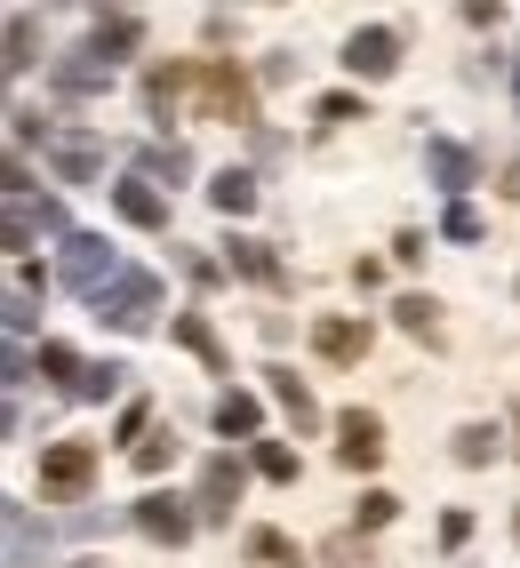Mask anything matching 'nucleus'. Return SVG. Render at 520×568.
I'll return each mask as SVG.
<instances>
[{"label":"nucleus","mask_w":520,"mask_h":568,"mask_svg":"<svg viewBox=\"0 0 520 568\" xmlns=\"http://www.w3.org/2000/svg\"><path fill=\"white\" fill-rule=\"evenodd\" d=\"M129 520H136L153 545H184V537L201 528V513L184 505V497H161V488H153V497H136V513H129Z\"/></svg>","instance_id":"8"},{"label":"nucleus","mask_w":520,"mask_h":568,"mask_svg":"<svg viewBox=\"0 0 520 568\" xmlns=\"http://www.w3.org/2000/svg\"><path fill=\"white\" fill-rule=\"evenodd\" d=\"M41 153H49V169H57L64 184H96V176H104V144L81 136V129H49Z\"/></svg>","instance_id":"7"},{"label":"nucleus","mask_w":520,"mask_h":568,"mask_svg":"<svg viewBox=\"0 0 520 568\" xmlns=\"http://www.w3.org/2000/svg\"><path fill=\"white\" fill-rule=\"evenodd\" d=\"M440 305H432V296H400V305H392V321L408 328V336H425V345H432V336H440V321H432Z\"/></svg>","instance_id":"24"},{"label":"nucleus","mask_w":520,"mask_h":568,"mask_svg":"<svg viewBox=\"0 0 520 568\" xmlns=\"http://www.w3.org/2000/svg\"><path fill=\"white\" fill-rule=\"evenodd\" d=\"M465 537H472V513H440V545H449V552H457Z\"/></svg>","instance_id":"34"},{"label":"nucleus","mask_w":520,"mask_h":568,"mask_svg":"<svg viewBox=\"0 0 520 568\" xmlns=\"http://www.w3.org/2000/svg\"><path fill=\"white\" fill-rule=\"evenodd\" d=\"M512 193H520V161H512Z\"/></svg>","instance_id":"36"},{"label":"nucleus","mask_w":520,"mask_h":568,"mask_svg":"<svg viewBox=\"0 0 520 568\" xmlns=\"http://www.w3.org/2000/svg\"><path fill=\"white\" fill-rule=\"evenodd\" d=\"M457 465H497V425H465L457 433Z\"/></svg>","instance_id":"26"},{"label":"nucleus","mask_w":520,"mask_h":568,"mask_svg":"<svg viewBox=\"0 0 520 568\" xmlns=\"http://www.w3.org/2000/svg\"><path fill=\"white\" fill-rule=\"evenodd\" d=\"M241 480H248L241 457H208V465H201V497H193V513H201V520H233Z\"/></svg>","instance_id":"9"},{"label":"nucleus","mask_w":520,"mask_h":568,"mask_svg":"<svg viewBox=\"0 0 520 568\" xmlns=\"http://www.w3.org/2000/svg\"><path fill=\"white\" fill-rule=\"evenodd\" d=\"M345 72H353V81H392V72H400V32L392 24L353 32V41H345Z\"/></svg>","instance_id":"5"},{"label":"nucleus","mask_w":520,"mask_h":568,"mask_svg":"<svg viewBox=\"0 0 520 568\" xmlns=\"http://www.w3.org/2000/svg\"><path fill=\"white\" fill-rule=\"evenodd\" d=\"M57 281H64L72 296H89V305H96V296L121 281V264H113V248H104L96 233H72V241H64V264H57Z\"/></svg>","instance_id":"2"},{"label":"nucleus","mask_w":520,"mask_h":568,"mask_svg":"<svg viewBox=\"0 0 520 568\" xmlns=\"http://www.w3.org/2000/svg\"><path fill=\"white\" fill-rule=\"evenodd\" d=\"M89 49H96L104 64L136 57V49H144V17H136V9H96V24H89Z\"/></svg>","instance_id":"11"},{"label":"nucleus","mask_w":520,"mask_h":568,"mask_svg":"<svg viewBox=\"0 0 520 568\" xmlns=\"http://www.w3.org/2000/svg\"><path fill=\"white\" fill-rule=\"evenodd\" d=\"M49 89L57 97H104V89H113V64H104L96 49H72V57L49 64Z\"/></svg>","instance_id":"10"},{"label":"nucleus","mask_w":520,"mask_h":568,"mask_svg":"<svg viewBox=\"0 0 520 568\" xmlns=\"http://www.w3.org/2000/svg\"><path fill=\"white\" fill-rule=\"evenodd\" d=\"M136 176L144 184H184V176H193V153H184V144H144V153H136Z\"/></svg>","instance_id":"18"},{"label":"nucleus","mask_w":520,"mask_h":568,"mask_svg":"<svg viewBox=\"0 0 520 568\" xmlns=\"http://www.w3.org/2000/svg\"><path fill=\"white\" fill-rule=\"evenodd\" d=\"M9 568H32V513L9 505Z\"/></svg>","instance_id":"31"},{"label":"nucleus","mask_w":520,"mask_h":568,"mask_svg":"<svg viewBox=\"0 0 520 568\" xmlns=\"http://www.w3.org/2000/svg\"><path fill=\"white\" fill-rule=\"evenodd\" d=\"M512 296H520V281H512Z\"/></svg>","instance_id":"37"},{"label":"nucleus","mask_w":520,"mask_h":568,"mask_svg":"<svg viewBox=\"0 0 520 568\" xmlns=\"http://www.w3.org/2000/svg\"><path fill=\"white\" fill-rule=\"evenodd\" d=\"M129 465H136L144 480H161V473L176 465V433H144V440L129 448Z\"/></svg>","instance_id":"23"},{"label":"nucleus","mask_w":520,"mask_h":568,"mask_svg":"<svg viewBox=\"0 0 520 568\" xmlns=\"http://www.w3.org/2000/svg\"><path fill=\"white\" fill-rule=\"evenodd\" d=\"M113 209H121V224H136V233H161V224H169V201H161V184H144V176L113 184Z\"/></svg>","instance_id":"14"},{"label":"nucleus","mask_w":520,"mask_h":568,"mask_svg":"<svg viewBox=\"0 0 520 568\" xmlns=\"http://www.w3.org/2000/svg\"><path fill=\"white\" fill-rule=\"evenodd\" d=\"M176 345L193 353V361H208L216 376H233V361H225V345H216V328H208V313H176Z\"/></svg>","instance_id":"17"},{"label":"nucleus","mask_w":520,"mask_h":568,"mask_svg":"<svg viewBox=\"0 0 520 568\" xmlns=\"http://www.w3.org/2000/svg\"><path fill=\"white\" fill-rule=\"evenodd\" d=\"M248 552L265 560V568H305V560H296V545L281 537V528H256V537H248Z\"/></svg>","instance_id":"27"},{"label":"nucleus","mask_w":520,"mask_h":568,"mask_svg":"<svg viewBox=\"0 0 520 568\" xmlns=\"http://www.w3.org/2000/svg\"><path fill=\"white\" fill-rule=\"evenodd\" d=\"M9 72H32V17H9Z\"/></svg>","instance_id":"32"},{"label":"nucleus","mask_w":520,"mask_h":568,"mask_svg":"<svg viewBox=\"0 0 520 568\" xmlns=\"http://www.w3.org/2000/svg\"><path fill=\"white\" fill-rule=\"evenodd\" d=\"M256 473H265V480H296V448L288 440H256Z\"/></svg>","instance_id":"29"},{"label":"nucleus","mask_w":520,"mask_h":568,"mask_svg":"<svg viewBox=\"0 0 520 568\" xmlns=\"http://www.w3.org/2000/svg\"><path fill=\"white\" fill-rule=\"evenodd\" d=\"M121 385H129V368H121V361H89V368H81V385H72V400H113Z\"/></svg>","instance_id":"22"},{"label":"nucleus","mask_w":520,"mask_h":568,"mask_svg":"<svg viewBox=\"0 0 520 568\" xmlns=\"http://www.w3.org/2000/svg\"><path fill=\"white\" fill-rule=\"evenodd\" d=\"M265 376H273V400L296 416V433H313V425H320V408H313V393H305V376H288V368H265Z\"/></svg>","instance_id":"21"},{"label":"nucleus","mask_w":520,"mask_h":568,"mask_svg":"<svg viewBox=\"0 0 520 568\" xmlns=\"http://www.w3.org/2000/svg\"><path fill=\"white\" fill-rule=\"evenodd\" d=\"M512 528H520V513H512Z\"/></svg>","instance_id":"38"},{"label":"nucleus","mask_w":520,"mask_h":568,"mask_svg":"<svg viewBox=\"0 0 520 568\" xmlns=\"http://www.w3.org/2000/svg\"><path fill=\"white\" fill-rule=\"evenodd\" d=\"M201 104L216 112V121H233V129L256 121V89L241 81V64H201Z\"/></svg>","instance_id":"4"},{"label":"nucleus","mask_w":520,"mask_h":568,"mask_svg":"<svg viewBox=\"0 0 520 568\" xmlns=\"http://www.w3.org/2000/svg\"><path fill=\"white\" fill-rule=\"evenodd\" d=\"M313 353H320V361H360V353H368V321L320 313V321H313Z\"/></svg>","instance_id":"15"},{"label":"nucleus","mask_w":520,"mask_h":568,"mask_svg":"<svg viewBox=\"0 0 520 568\" xmlns=\"http://www.w3.org/2000/svg\"><path fill=\"white\" fill-rule=\"evenodd\" d=\"M89 480H96V448L89 440H49L41 448V497H89Z\"/></svg>","instance_id":"3"},{"label":"nucleus","mask_w":520,"mask_h":568,"mask_svg":"<svg viewBox=\"0 0 520 568\" xmlns=\"http://www.w3.org/2000/svg\"><path fill=\"white\" fill-rule=\"evenodd\" d=\"M337 465H345V473H377V465H385V425H377L368 408H345V416H337Z\"/></svg>","instance_id":"6"},{"label":"nucleus","mask_w":520,"mask_h":568,"mask_svg":"<svg viewBox=\"0 0 520 568\" xmlns=\"http://www.w3.org/2000/svg\"><path fill=\"white\" fill-rule=\"evenodd\" d=\"M392 513H400V497H392V488H368V497H360V513H353V520H360V528H385Z\"/></svg>","instance_id":"33"},{"label":"nucleus","mask_w":520,"mask_h":568,"mask_svg":"<svg viewBox=\"0 0 520 568\" xmlns=\"http://www.w3.org/2000/svg\"><path fill=\"white\" fill-rule=\"evenodd\" d=\"M425 169H432V184H440L449 201H465V184L480 176V161L465 153V144H449V136H432V144H425Z\"/></svg>","instance_id":"13"},{"label":"nucleus","mask_w":520,"mask_h":568,"mask_svg":"<svg viewBox=\"0 0 520 568\" xmlns=\"http://www.w3.org/2000/svg\"><path fill=\"white\" fill-rule=\"evenodd\" d=\"M41 368H49V376H57V385L72 393V385H81V368H89V361H81V353H72V345H41Z\"/></svg>","instance_id":"30"},{"label":"nucleus","mask_w":520,"mask_h":568,"mask_svg":"<svg viewBox=\"0 0 520 568\" xmlns=\"http://www.w3.org/2000/svg\"><path fill=\"white\" fill-rule=\"evenodd\" d=\"M225 264H233L241 281H265V288H281V264H273V248H265V241H248V233H233V241H225Z\"/></svg>","instance_id":"20"},{"label":"nucleus","mask_w":520,"mask_h":568,"mask_svg":"<svg viewBox=\"0 0 520 568\" xmlns=\"http://www.w3.org/2000/svg\"><path fill=\"white\" fill-rule=\"evenodd\" d=\"M144 416H153V408H144V400H129V408H121V425H113V433H121V440H144Z\"/></svg>","instance_id":"35"},{"label":"nucleus","mask_w":520,"mask_h":568,"mask_svg":"<svg viewBox=\"0 0 520 568\" xmlns=\"http://www.w3.org/2000/svg\"><path fill=\"white\" fill-rule=\"evenodd\" d=\"M208 209H216V216H248V209H256V176H248V169H216V176H208Z\"/></svg>","instance_id":"19"},{"label":"nucleus","mask_w":520,"mask_h":568,"mask_svg":"<svg viewBox=\"0 0 520 568\" xmlns=\"http://www.w3.org/2000/svg\"><path fill=\"white\" fill-rule=\"evenodd\" d=\"M313 112H320V121H328V129H345V121H368V104H360L353 89H328V97H320Z\"/></svg>","instance_id":"28"},{"label":"nucleus","mask_w":520,"mask_h":568,"mask_svg":"<svg viewBox=\"0 0 520 568\" xmlns=\"http://www.w3.org/2000/svg\"><path fill=\"white\" fill-rule=\"evenodd\" d=\"M184 89H201V64H153L144 72V112H153V121H176Z\"/></svg>","instance_id":"12"},{"label":"nucleus","mask_w":520,"mask_h":568,"mask_svg":"<svg viewBox=\"0 0 520 568\" xmlns=\"http://www.w3.org/2000/svg\"><path fill=\"white\" fill-rule=\"evenodd\" d=\"M440 241L472 248V241H480V209H472V201H449V209H440Z\"/></svg>","instance_id":"25"},{"label":"nucleus","mask_w":520,"mask_h":568,"mask_svg":"<svg viewBox=\"0 0 520 568\" xmlns=\"http://www.w3.org/2000/svg\"><path fill=\"white\" fill-rule=\"evenodd\" d=\"M153 313H161V273H121L113 288L96 296V321H104V328H121V336L153 328Z\"/></svg>","instance_id":"1"},{"label":"nucleus","mask_w":520,"mask_h":568,"mask_svg":"<svg viewBox=\"0 0 520 568\" xmlns=\"http://www.w3.org/2000/svg\"><path fill=\"white\" fill-rule=\"evenodd\" d=\"M216 433H225V440H256V433H265V400H256V393H216Z\"/></svg>","instance_id":"16"}]
</instances>
